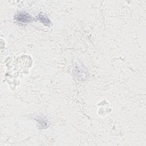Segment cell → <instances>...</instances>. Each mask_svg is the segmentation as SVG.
<instances>
[{"instance_id": "1", "label": "cell", "mask_w": 146, "mask_h": 146, "mask_svg": "<svg viewBox=\"0 0 146 146\" xmlns=\"http://www.w3.org/2000/svg\"><path fill=\"white\" fill-rule=\"evenodd\" d=\"M15 19L21 23H28L31 21L33 18L31 16L27 13L20 12L17 14L15 16Z\"/></svg>"}, {"instance_id": "2", "label": "cell", "mask_w": 146, "mask_h": 146, "mask_svg": "<svg viewBox=\"0 0 146 146\" xmlns=\"http://www.w3.org/2000/svg\"><path fill=\"white\" fill-rule=\"evenodd\" d=\"M37 19L45 25H48L51 23L50 19L47 18V17L42 13L38 14V15L37 16Z\"/></svg>"}]
</instances>
